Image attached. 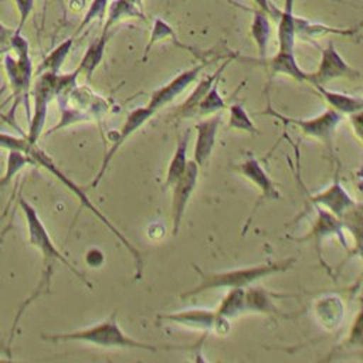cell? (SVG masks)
Wrapping results in <instances>:
<instances>
[{"mask_svg": "<svg viewBox=\"0 0 363 363\" xmlns=\"http://www.w3.org/2000/svg\"><path fill=\"white\" fill-rule=\"evenodd\" d=\"M18 206L23 211V216L26 218V224H27V235H28V241L30 244L41 254V272H40V279L37 282V286L34 288V291L30 294V296L18 306V311L16 313L14 322L11 325V332L9 336V346L11 343V339L14 336L16 328L18 325V320L21 318V315L24 313V311L28 308L30 303H33V301H35L38 296L47 294L50 291L51 286V281L54 277V271L55 267L58 264H62L64 267H67L75 277H78L85 285L91 286V284L88 282V279L60 252V250L55 247V244L52 242V238L48 233V230L45 228L44 223L41 221L35 207L27 200L24 199L21 194H18Z\"/></svg>", "mask_w": 363, "mask_h": 363, "instance_id": "obj_1", "label": "cell"}, {"mask_svg": "<svg viewBox=\"0 0 363 363\" xmlns=\"http://www.w3.org/2000/svg\"><path fill=\"white\" fill-rule=\"evenodd\" d=\"M0 147L6 149V150H21V152H24L26 155H28L31 157L33 164L43 167L45 172H48L51 176H54L64 187H67L77 197L79 204L82 207H85L86 210H89L121 241V244L129 251V254L133 257L135 264H136V277L140 278L142 271H143V261H142V257H140L139 251L136 250V247L115 227V224H112L105 217V214L99 208L95 207V204L88 197V194L71 177H68V174H65L64 170H61L55 164V162L52 160V157L48 153H45L37 145H30L26 139V135L14 136V135H9V133H4V132H0Z\"/></svg>", "mask_w": 363, "mask_h": 363, "instance_id": "obj_2", "label": "cell"}, {"mask_svg": "<svg viewBox=\"0 0 363 363\" xmlns=\"http://www.w3.org/2000/svg\"><path fill=\"white\" fill-rule=\"evenodd\" d=\"M295 258H285L279 261H268L257 265L241 267L220 272H206L194 265V269L199 275V282L190 289L182 292V299H189L191 296H197L203 292L214 291V289H228V288H247L262 278L282 274L291 269L295 264Z\"/></svg>", "mask_w": 363, "mask_h": 363, "instance_id": "obj_3", "label": "cell"}, {"mask_svg": "<svg viewBox=\"0 0 363 363\" xmlns=\"http://www.w3.org/2000/svg\"><path fill=\"white\" fill-rule=\"evenodd\" d=\"M3 67L11 89V98H13V106L6 115L13 122H16L14 112L20 105H24L26 116L27 119H30V115H31L30 96H31V86L34 79V68L30 57V44L27 38L23 35V31L14 30V34L11 35V40L9 43L7 52L4 54V58H3Z\"/></svg>", "mask_w": 363, "mask_h": 363, "instance_id": "obj_4", "label": "cell"}, {"mask_svg": "<svg viewBox=\"0 0 363 363\" xmlns=\"http://www.w3.org/2000/svg\"><path fill=\"white\" fill-rule=\"evenodd\" d=\"M78 79L79 72L77 68L67 74L41 72L34 75L31 86L33 111L28 119V130L26 133V139L30 145H37L40 136L44 132L50 104L57 99L60 94L77 85Z\"/></svg>", "mask_w": 363, "mask_h": 363, "instance_id": "obj_5", "label": "cell"}, {"mask_svg": "<svg viewBox=\"0 0 363 363\" xmlns=\"http://www.w3.org/2000/svg\"><path fill=\"white\" fill-rule=\"evenodd\" d=\"M41 339L47 342H82L105 349H136L146 352H157L159 349L157 346L138 340L125 333L118 323L116 313H112L105 320L72 332L41 335Z\"/></svg>", "mask_w": 363, "mask_h": 363, "instance_id": "obj_6", "label": "cell"}, {"mask_svg": "<svg viewBox=\"0 0 363 363\" xmlns=\"http://www.w3.org/2000/svg\"><path fill=\"white\" fill-rule=\"evenodd\" d=\"M60 102L61 118L55 126H52L45 135H51L55 130L75 125L78 122H101L109 111V102L102 95H98L86 85H74L57 96Z\"/></svg>", "mask_w": 363, "mask_h": 363, "instance_id": "obj_7", "label": "cell"}, {"mask_svg": "<svg viewBox=\"0 0 363 363\" xmlns=\"http://www.w3.org/2000/svg\"><path fill=\"white\" fill-rule=\"evenodd\" d=\"M259 113L275 118L277 121L282 122L284 125H292V126L298 128L303 136L319 140L330 152L333 149L335 132H336L337 126L340 125V122L343 121V115L330 108H328L326 111L320 112L316 116L292 118V116H286V115L275 111L272 108V105L268 104V106Z\"/></svg>", "mask_w": 363, "mask_h": 363, "instance_id": "obj_8", "label": "cell"}, {"mask_svg": "<svg viewBox=\"0 0 363 363\" xmlns=\"http://www.w3.org/2000/svg\"><path fill=\"white\" fill-rule=\"evenodd\" d=\"M155 113H156V112H155L153 109H150L147 105H143V106H138V108L132 109V111L126 115V118H125V121H123L121 129L115 133V136L112 138L111 146L108 147V150H106L105 155H104V159H102V163H101V166H99L98 173L95 174V177L92 179V182L88 184V187H96V186L101 183V180H102L104 174L106 173V170H108V167H109L112 159H113L115 155L119 152V149L122 147V145H123L135 132H138Z\"/></svg>", "mask_w": 363, "mask_h": 363, "instance_id": "obj_9", "label": "cell"}, {"mask_svg": "<svg viewBox=\"0 0 363 363\" xmlns=\"http://www.w3.org/2000/svg\"><path fill=\"white\" fill-rule=\"evenodd\" d=\"M360 74L339 54L332 41L320 50V60L313 72H308V84L311 85H328L329 82L340 78L356 79Z\"/></svg>", "mask_w": 363, "mask_h": 363, "instance_id": "obj_10", "label": "cell"}, {"mask_svg": "<svg viewBox=\"0 0 363 363\" xmlns=\"http://www.w3.org/2000/svg\"><path fill=\"white\" fill-rule=\"evenodd\" d=\"M200 166L190 159L186 172L172 184V234L177 235L184 218L189 201L197 187Z\"/></svg>", "mask_w": 363, "mask_h": 363, "instance_id": "obj_11", "label": "cell"}, {"mask_svg": "<svg viewBox=\"0 0 363 363\" xmlns=\"http://www.w3.org/2000/svg\"><path fill=\"white\" fill-rule=\"evenodd\" d=\"M210 61H200L199 64L179 72L176 77H173L169 82H166L164 85L156 88L152 94L150 98L147 101V106L150 109H153L155 112H157L159 109H162L163 106L172 104L174 99H177L190 85H193L200 74L203 72V69L207 67Z\"/></svg>", "mask_w": 363, "mask_h": 363, "instance_id": "obj_12", "label": "cell"}, {"mask_svg": "<svg viewBox=\"0 0 363 363\" xmlns=\"http://www.w3.org/2000/svg\"><path fill=\"white\" fill-rule=\"evenodd\" d=\"M233 170L247 179L259 190V200H279L281 191L268 172L255 156H247L242 162L233 166Z\"/></svg>", "mask_w": 363, "mask_h": 363, "instance_id": "obj_13", "label": "cell"}, {"mask_svg": "<svg viewBox=\"0 0 363 363\" xmlns=\"http://www.w3.org/2000/svg\"><path fill=\"white\" fill-rule=\"evenodd\" d=\"M221 123V112L206 116V119L194 125L196 140L193 146V159L200 167H204L214 150L217 132Z\"/></svg>", "mask_w": 363, "mask_h": 363, "instance_id": "obj_14", "label": "cell"}, {"mask_svg": "<svg viewBox=\"0 0 363 363\" xmlns=\"http://www.w3.org/2000/svg\"><path fill=\"white\" fill-rule=\"evenodd\" d=\"M309 201L316 207L330 211L339 218L356 203L354 199L343 187L339 179V173L335 174L332 183L328 187L309 196Z\"/></svg>", "mask_w": 363, "mask_h": 363, "instance_id": "obj_15", "label": "cell"}, {"mask_svg": "<svg viewBox=\"0 0 363 363\" xmlns=\"http://www.w3.org/2000/svg\"><path fill=\"white\" fill-rule=\"evenodd\" d=\"M160 320L172 322L179 326L203 332L204 336H207L210 332L214 330L217 313L216 309H207V308H189L182 309L177 312H169L162 313L157 316Z\"/></svg>", "mask_w": 363, "mask_h": 363, "instance_id": "obj_16", "label": "cell"}, {"mask_svg": "<svg viewBox=\"0 0 363 363\" xmlns=\"http://www.w3.org/2000/svg\"><path fill=\"white\" fill-rule=\"evenodd\" d=\"M316 213H318V216H316L313 224L311 225V230L305 235L296 238V241H299V242L315 241L316 245L319 247L322 240H325L328 237H337V240L343 244V247L347 248L342 220L339 217H336L335 214H332L330 211L320 208V207H316Z\"/></svg>", "mask_w": 363, "mask_h": 363, "instance_id": "obj_17", "label": "cell"}, {"mask_svg": "<svg viewBox=\"0 0 363 363\" xmlns=\"http://www.w3.org/2000/svg\"><path fill=\"white\" fill-rule=\"evenodd\" d=\"M233 57H228L227 60L223 61V64L211 74L203 77L201 79H199V82L196 84V86L193 88V91L190 92V95L184 99V102H182L176 109H174V116L179 119H187V118H193L197 116V106L200 104V101L203 99V96L206 95V92L210 89V86L213 85V82L223 75L224 69L227 68V65L231 62Z\"/></svg>", "mask_w": 363, "mask_h": 363, "instance_id": "obj_18", "label": "cell"}, {"mask_svg": "<svg viewBox=\"0 0 363 363\" xmlns=\"http://www.w3.org/2000/svg\"><path fill=\"white\" fill-rule=\"evenodd\" d=\"M259 62L267 68V71L269 72L271 77L285 75L296 82L308 81V72L299 67L294 51H279L278 50V52L275 55L259 60Z\"/></svg>", "mask_w": 363, "mask_h": 363, "instance_id": "obj_19", "label": "cell"}, {"mask_svg": "<svg viewBox=\"0 0 363 363\" xmlns=\"http://www.w3.org/2000/svg\"><path fill=\"white\" fill-rule=\"evenodd\" d=\"M313 315L323 329L332 332L337 329L343 320V301L337 295L322 296L313 303Z\"/></svg>", "mask_w": 363, "mask_h": 363, "instance_id": "obj_20", "label": "cell"}, {"mask_svg": "<svg viewBox=\"0 0 363 363\" xmlns=\"http://www.w3.org/2000/svg\"><path fill=\"white\" fill-rule=\"evenodd\" d=\"M295 33L296 38L312 41L316 38H322L329 34H337L343 37H353L357 34V28H345V27H332L323 23H315L305 17L295 16Z\"/></svg>", "mask_w": 363, "mask_h": 363, "instance_id": "obj_21", "label": "cell"}, {"mask_svg": "<svg viewBox=\"0 0 363 363\" xmlns=\"http://www.w3.org/2000/svg\"><path fill=\"white\" fill-rule=\"evenodd\" d=\"M313 89L322 96V99L328 104V106L343 116H349L352 113H356L363 108V98L349 95L345 92H337L328 89L326 85H312Z\"/></svg>", "mask_w": 363, "mask_h": 363, "instance_id": "obj_22", "label": "cell"}, {"mask_svg": "<svg viewBox=\"0 0 363 363\" xmlns=\"http://www.w3.org/2000/svg\"><path fill=\"white\" fill-rule=\"evenodd\" d=\"M340 220L345 231H349L353 240L349 257L357 255L363 259V203H354Z\"/></svg>", "mask_w": 363, "mask_h": 363, "instance_id": "obj_23", "label": "cell"}, {"mask_svg": "<svg viewBox=\"0 0 363 363\" xmlns=\"http://www.w3.org/2000/svg\"><path fill=\"white\" fill-rule=\"evenodd\" d=\"M109 37H111V33L101 31L99 37H96L86 47V50H85V52H84V55H82V58H81V61L77 67V69L79 72V77H84L85 81L91 79V77L94 75V72L96 71V68L102 62Z\"/></svg>", "mask_w": 363, "mask_h": 363, "instance_id": "obj_24", "label": "cell"}, {"mask_svg": "<svg viewBox=\"0 0 363 363\" xmlns=\"http://www.w3.org/2000/svg\"><path fill=\"white\" fill-rule=\"evenodd\" d=\"M282 298L279 294L271 292L261 285H250L245 288V312L272 315L277 312L275 299Z\"/></svg>", "mask_w": 363, "mask_h": 363, "instance_id": "obj_25", "label": "cell"}, {"mask_svg": "<svg viewBox=\"0 0 363 363\" xmlns=\"http://www.w3.org/2000/svg\"><path fill=\"white\" fill-rule=\"evenodd\" d=\"M295 0H284V7L278 17V50L294 51L295 50Z\"/></svg>", "mask_w": 363, "mask_h": 363, "instance_id": "obj_26", "label": "cell"}, {"mask_svg": "<svg viewBox=\"0 0 363 363\" xmlns=\"http://www.w3.org/2000/svg\"><path fill=\"white\" fill-rule=\"evenodd\" d=\"M189 130H186L183 135L177 138L174 152L172 155V159L166 169L164 176V189H170L172 184L180 179V176L186 172L190 159L187 157V147H189Z\"/></svg>", "mask_w": 363, "mask_h": 363, "instance_id": "obj_27", "label": "cell"}, {"mask_svg": "<svg viewBox=\"0 0 363 363\" xmlns=\"http://www.w3.org/2000/svg\"><path fill=\"white\" fill-rule=\"evenodd\" d=\"M129 18L146 20L145 13L140 9H138L135 4L129 3L128 0H112V1H109V6H108L102 31L111 33L113 26H116L121 21L129 20Z\"/></svg>", "mask_w": 363, "mask_h": 363, "instance_id": "obj_28", "label": "cell"}, {"mask_svg": "<svg viewBox=\"0 0 363 363\" xmlns=\"http://www.w3.org/2000/svg\"><path fill=\"white\" fill-rule=\"evenodd\" d=\"M250 33L254 40V44L258 51L259 60H264L268 57V45L271 38V21L269 16L264 13L262 10H254L252 20L250 26Z\"/></svg>", "mask_w": 363, "mask_h": 363, "instance_id": "obj_29", "label": "cell"}, {"mask_svg": "<svg viewBox=\"0 0 363 363\" xmlns=\"http://www.w3.org/2000/svg\"><path fill=\"white\" fill-rule=\"evenodd\" d=\"M245 312V288H228L218 306L217 318L231 322Z\"/></svg>", "mask_w": 363, "mask_h": 363, "instance_id": "obj_30", "label": "cell"}, {"mask_svg": "<svg viewBox=\"0 0 363 363\" xmlns=\"http://www.w3.org/2000/svg\"><path fill=\"white\" fill-rule=\"evenodd\" d=\"M74 44V37L65 38L61 41L55 48H52L38 64V67L34 69V75H38L41 72H60L62 64L65 62L67 57L71 52Z\"/></svg>", "mask_w": 363, "mask_h": 363, "instance_id": "obj_31", "label": "cell"}, {"mask_svg": "<svg viewBox=\"0 0 363 363\" xmlns=\"http://www.w3.org/2000/svg\"><path fill=\"white\" fill-rule=\"evenodd\" d=\"M162 41H172L173 44L182 47V48H186L177 38L176 35V31L174 28L167 23L164 21L163 18L160 17H156L153 20V24H152V30H150V35H149V40H147V44L143 50V57H142V61H146L150 50L153 48V45H156L157 43H162Z\"/></svg>", "mask_w": 363, "mask_h": 363, "instance_id": "obj_32", "label": "cell"}, {"mask_svg": "<svg viewBox=\"0 0 363 363\" xmlns=\"http://www.w3.org/2000/svg\"><path fill=\"white\" fill-rule=\"evenodd\" d=\"M220 81H221V77H218L213 82L210 89L206 92V95L200 101L197 106V116H210L214 113H220L227 108V102L220 94Z\"/></svg>", "mask_w": 363, "mask_h": 363, "instance_id": "obj_33", "label": "cell"}, {"mask_svg": "<svg viewBox=\"0 0 363 363\" xmlns=\"http://www.w3.org/2000/svg\"><path fill=\"white\" fill-rule=\"evenodd\" d=\"M7 159H6V170L4 174L0 176V190L7 187L14 176L23 170L26 166L33 164V160L28 155H26L21 150H7Z\"/></svg>", "mask_w": 363, "mask_h": 363, "instance_id": "obj_34", "label": "cell"}, {"mask_svg": "<svg viewBox=\"0 0 363 363\" xmlns=\"http://www.w3.org/2000/svg\"><path fill=\"white\" fill-rule=\"evenodd\" d=\"M228 128L241 130L250 135H258V129L251 121L247 109L241 104H233L228 106Z\"/></svg>", "mask_w": 363, "mask_h": 363, "instance_id": "obj_35", "label": "cell"}, {"mask_svg": "<svg viewBox=\"0 0 363 363\" xmlns=\"http://www.w3.org/2000/svg\"><path fill=\"white\" fill-rule=\"evenodd\" d=\"M345 347H354V349H363V294L360 296V306L359 311L356 312L347 336L343 343Z\"/></svg>", "mask_w": 363, "mask_h": 363, "instance_id": "obj_36", "label": "cell"}, {"mask_svg": "<svg viewBox=\"0 0 363 363\" xmlns=\"http://www.w3.org/2000/svg\"><path fill=\"white\" fill-rule=\"evenodd\" d=\"M111 0H91L77 31L75 35H78L85 27H88L91 23H94L95 20H102L106 16L108 11V6H109Z\"/></svg>", "mask_w": 363, "mask_h": 363, "instance_id": "obj_37", "label": "cell"}, {"mask_svg": "<svg viewBox=\"0 0 363 363\" xmlns=\"http://www.w3.org/2000/svg\"><path fill=\"white\" fill-rule=\"evenodd\" d=\"M14 4L17 9V13H18V24H17L16 30L23 31V27L26 26L28 17L34 11L35 0H14Z\"/></svg>", "mask_w": 363, "mask_h": 363, "instance_id": "obj_38", "label": "cell"}, {"mask_svg": "<svg viewBox=\"0 0 363 363\" xmlns=\"http://www.w3.org/2000/svg\"><path fill=\"white\" fill-rule=\"evenodd\" d=\"M347 118H349V123H350L354 135L363 145V108L360 111H357L356 113L349 115Z\"/></svg>", "mask_w": 363, "mask_h": 363, "instance_id": "obj_39", "label": "cell"}, {"mask_svg": "<svg viewBox=\"0 0 363 363\" xmlns=\"http://www.w3.org/2000/svg\"><path fill=\"white\" fill-rule=\"evenodd\" d=\"M105 261V255L99 248H89L85 254V262L91 268H99Z\"/></svg>", "mask_w": 363, "mask_h": 363, "instance_id": "obj_40", "label": "cell"}, {"mask_svg": "<svg viewBox=\"0 0 363 363\" xmlns=\"http://www.w3.org/2000/svg\"><path fill=\"white\" fill-rule=\"evenodd\" d=\"M251 1L257 6V9L262 10V11L267 13L269 17L278 20V17H279V10L271 3V0H251Z\"/></svg>", "mask_w": 363, "mask_h": 363, "instance_id": "obj_41", "label": "cell"}, {"mask_svg": "<svg viewBox=\"0 0 363 363\" xmlns=\"http://www.w3.org/2000/svg\"><path fill=\"white\" fill-rule=\"evenodd\" d=\"M14 30L16 28H10L0 21V50L9 48V43L11 40V35L14 34Z\"/></svg>", "mask_w": 363, "mask_h": 363, "instance_id": "obj_42", "label": "cell"}, {"mask_svg": "<svg viewBox=\"0 0 363 363\" xmlns=\"http://www.w3.org/2000/svg\"><path fill=\"white\" fill-rule=\"evenodd\" d=\"M0 119H3L6 123H9L10 126H13V128L20 133V135H26V133H24V130L17 125V122H13V121L6 115V113H1V112H0Z\"/></svg>", "mask_w": 363, "mask_h": 363, "instance_id": "obj_43", "label": "cell"}, {"mask_svg": "<svg viewBox=\"0 0 363 363\" xmlns=\"http://www.w3.org/2000/svg\"><path fill=\"white\" fill-rule=\"evenodd\" d=\"M356 190L359 191V194H360L362 199H363V179H359V180H357V183H356Z\"/></svg>", "mask_w": 363, "mask_h": 363, "instance_id": "obj_44", "label": "cell"}, {"mask_svg": "<svg viewBox=\"0 0 363 363\" xmlns=\"http://www.w3.org/2000/svg\"><path fill=\"white\" fill-rule=\"evenodd\" d=\"M129 3H132V4H135L138 9H140L142 11H143V0H128Z\"/></svg>", "mask_w": 363, "mask_h": 363, "instance_id": "obj_45", "label": "cell"}, {"mask_svg": "<svg viewBox=\"0 0 363 363\" xmlns=\"http://www.w3.org/2000/svg\"><path fill=\"white\" fill-rule=\"evenodd\" d=\"M335 1H340V3H343V0H335Z\"/></svg>", "mask_w": 363, "mask_h": 363, "instance_id": "obj_46", "label": "cell"}]
</instances>
